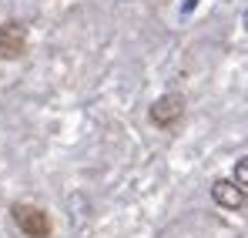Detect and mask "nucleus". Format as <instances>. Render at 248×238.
<instances>
[{
    "mask_svg": "<svg viewBox=\"0 0 248 238\" xmlns=\"http://www.w3.org/2000/svg\"><path fill=\"white\" fill-rule=\"evenodd\" d=\"M185 114V97L181 94H161L151 108H148V118L155 127H174Z\"/></svg>",
    "mask_w": 248,
    "mask_h": 238,
    "instance_id": "2",
    "label": "nucleus"
},
{
    "mask_svg": "<svg viewBox=\"0 0 248 238\" xmlns=\"http://www.w3.org/2000/svg\"><path fill=\"white\" fill-rule=\"evenodd\" d=\"M245 198L248 191L235 181V178H215L211 181V201L225 211H242L245 208Z\"/></svg>",
    "mask_w": 248,
    "mask_h": 238,
    "instance_id": "3",
    "label": "nucleus"
},
{
    "mask_svg": "<svg viewBox=\"0 0 248 238\" xmlns=\"http://www.w3.org/2000/svg\"><path fill=\"white\" fill-rule=\"evenodd\" d=\"M191 7H198V0H185V14H188Z\"/></svg>",
    "mask_w": 248,
    "mask_h": 238,
    "instance_id": "6",
    "label": "nucleus"
},
{
    "mask_svg": "<svg viewBox=\"0 0 248 238\" xmlns=\"http://www.w3.org/2000/svg\"><path fill=\"white\" fill-rule=\"evenodd\" d=\"M24 54H27V27H24L20 20L3 24V27H0V57L17 61V57H24Z\"/></svg>",
    "mask_w": 248,
    "mask_h": 238,
    "instance_id": "4",
    "label": "nucleus"
},
{
    "mask_svg": "<svg viewBox=\"0 0 248 238\" xmlns=\"http://www.w3.org/2000/svg\"><path fill=\"white\" fill-rule=\"evenodd\" d=\"M242 24H245V31H248V10H245V17H242Z\"/></svg>",
    "mask_w": 248,
    "mask_h": 238,
    "instance_id": "7",
    "label": "nucleus"
},
{
    "mask_svg": "<svg viewBox=\"0 0 248 238\" xmlns=\"http://www.w3.org/2000/svg\"><path fill=\"white\" fill-rule=\"evenodd\" d=\"M10 218L20 228V235L27 238H50L54 235V222L41 205H27V201H14L10 205Z\"/></svg>",
    "mask_w": 248,
    "mask_h": 238,
    "instance_id": "1",
    "label": "nucleus"
},
{
    "mask_svg": "<svg viewBox=\"0 0 248 238\" xmlns=\"http://www.w3.org/2000/svg\"><path fill=\"white\" fill-rule=\"evenodd\" d=\"M232 178H235V181H238V185H242V188L248 191V155H242V158L235 161V171H232Z\"/></svg>",
    "mask_w": 248,
    "mask_h": 238,
    "instance_id": "5",
    "label": "nucleus"
}]
</instances>
